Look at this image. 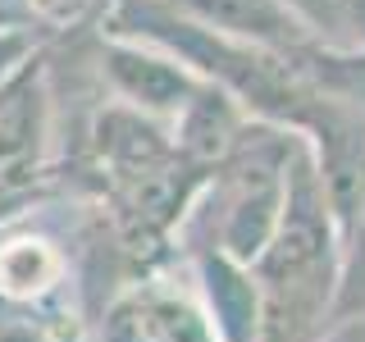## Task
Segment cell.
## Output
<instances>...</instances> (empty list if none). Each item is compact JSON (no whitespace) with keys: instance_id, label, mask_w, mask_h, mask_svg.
<instances>
[{"instance_id":"6da1fadb","label":"cell","mask_w":365,"mask_h":342,"mask_svg":"<svg viewBox=\"0 0 365 342\" xmlns=\"http://www.w3.org/2000/svg\"><path fill=\"white\" fill-rule=\"evenodd\" d=\"M247 269L260 292V342H324L334 333L342 233L315 178L306 142H297L292 151L288 201L279 224Z\"/></svg>"},{"instance_id":"7a4b0ae2","label":"cell","mask_w":365,"mask_h":342,"mask_svg":"<svg viewBox=\"0 0 365 342\" xmlns=\"http://www.w3.org/2000/svg\"><path fill=\"white\" fill-rule=\"evenodd\" d=\"M51 137V87L41 60H23L0 83V187L32 192L46 169Z\"/></svg>"},{"instance_id":"3957f363","label":"cell","mask_w":365,"mask_h":342,"mask_svg":"<svg viewBox=\"0 0 365 342\" xmlns=\"http://www.w3.org/2000/svg\"><path fill=\"white\" fill-rule=\"evenodd\" d=\"M101 64H106V78L119 91V100L146 119H174L192 100V91L201 87V78L187 73L174 55L155 51L146 41L119 37V32L101 37Z\"/></svg>"},{"instance_id":"277c9868","label":"cell","mask_w":365,"mask_h":342,"mask_svg":"<svg viewBox=\"0 0 365 342\" xmlns=\"http://www.w3.org/2000/svg\"><path fill=\"white\" fill-rule=\"evenodd\" d=\"M187 265L215 342H260V292L251 269L215 247H187Z\"/></svg>"},{"instance_id":"5b68a950","label":"cell","mask_w":365,"mask_h":342,"mask_svg":"<svg viewBox=\"0 0 365 342\" xmlns=\"http://www.w3.org/2000/svg\"><path fill=\"white\" fill-rule=\"evenodd\" d=\"M169 5L178 14L197 19L201 28H215L233 41L260 46V51L297 55L302 46L324 41L288 0H169Z\"/></svg>"},{"instance_id":"8992f818","label":"cell","mask_w":365,"mask_h":342,"mask_svg":"<svg viewBox=\"0 0 365 342\" xmlns=\"http://www.w3.org/2000/svg\"><path fill=\"white\" fill-rule=\"evenodd\" d=\"M68 279V256L46 233H0V301L41 306Z\"/></svg>"},{"instance_id":"52a82bcc","label":"cell","mask_w":365,"mask_h":342,"mask_svg":"<svg viewBox=\"0 0 365 342\" xmlns=\"http://www.w3.org/2000/svg\"><path fill=\"white\" fill-rule=\"evenodd\" d=\"M365 319V210L351 224L342 242V283H338V306H334V328Z\"/></svg>"},{"instance_id":"ba28073f","label":"cell","mask_w":365,"mask_h":342,"mask_svg":"<svg viewBox=\"0 0 365 342\" xmlns=\"http://www.w3.org/2000/svg\"><path fill=\"white\" fill-rule=\"evenodd\" d=\"M87 5H91V0H28L32 19L51 23V28H68L73 19H83V14H87Z\"/></svg>"}]
</instances>
